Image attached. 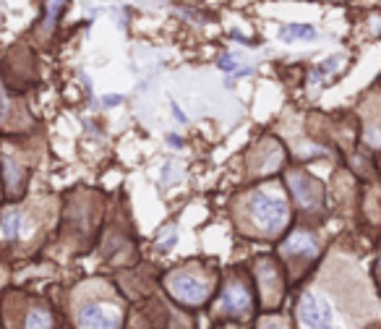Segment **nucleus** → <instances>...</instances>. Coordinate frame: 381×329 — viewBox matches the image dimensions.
Listing matches in <instances>:
<instances>
[{
	"label": "nucleus",
	"instance_id": "f257e3e1",
	"mask_svg": "<svg viewBox=\"0 0 381 329\" xmlns=\"http://www.w3.org/2000/svg\"><path fill=\"white\" fill-rule=\"evenodd\" d=\"M251 212L256 225L264 230V233H280L287 220H290V212H287V204L275 188H261V191L253 193L251 199Z\"/></svg>",
	"mask_w": 381,
	"mask_h": 329
},
{
	"label": "nucleus",
	"instance_id": "f03ea898",
	"mask_svg": "<svg viewBox=\"0 0 381 329\" xmlns=\"http://www.w3.org/2000/svg\"><path fill=\"white\" fill-rule=\"evenodd\" d=\"M167 290L175 301L186 306H201L209 298V282L201 280L199 274L191 272H175L167 277Z\"/></svg>",
	"mask_w": 381,
	"mask_h": 329
},
{
	"label": "nucleus",
	"instance_id": "7ed1b4c3",
	"mask_svg": "<svg viewBox=\"0 0 381 329\" xmlns=\"http://www.w3.org/2000/svg\"><path fill=\"white\" fill-rule=\"evenodd\" d=\"M298 316H300V324L306 329H326V327H334V308L329 306V301L316 293H309V296H303L298 306Z\"/></svg>",
	"mask_w": 381,
	"mask_h": 329
},
{
	"label": "nucleus",
	"instance_id": "20e7f679",
	"mask_svg": "<svg viewBox=\"0 0 381 329\" xmlns=\"http://www.w3.org/2000/svg\"><path fill=\"white\" fill-rule=\"evenodd\" d=\"M79 329H118L121 327V311L102 303H89L79 311Z\"/></svg>",
	"mask_w": 381,
	"mask_h": 329
},
{
	"label": "nucleus",
	"instance_id": "39448f33",
	"mask_svg": "<svg viewBox=\"0 0 381 329\" xmlns=\"http://www.w3.org/2000/svg\"><path fill=\"white\" fill-rule=\"evenodd\" d=\"M287 185H290L292 196L303 209H316L321 204V185L309 178L306 173H290L287 176Z\"/></svg>",
	"mask_w": 381,
	"mask_h": 329
},
{
	"label": "nucleus",
	"instance_id": "423d86ee",
	"mask_svg": "<svg viewBox=\"0 0 381 329\" xmlns=\"http://www.w3.org/2000/svg\"><path fill=\"white\" fill-rule=\"evenodd\" d=\"M219 308L233 311V313H245L251 308V293H248V288H245L243 282L227 285V290L222 293V298H219Z\"/></svg>",
	"mask_w": 381,
	"mask_h": 329
},
{
	"label": "nucleus",
	"instance_id": "0eeeda50",
	"mask_svg": "<svg viewBox=\"0 0 381 329\" xmlns=\"http://www.w3.org/2000/svg\"><path fill=\"white\" fill-rule=\"evenodd\" d=\"M316 238L311 233H303V230L292 233L282 246V254H287V257H316Z\"/></svg>",
	"mask_w": 381,
	"mask_h": 329
},
{
	"label": "nucleus",
	"instance_id": "6e6552de",
	"mask_svg": "<svg viewBox=\"0 0 381 329\" xmlns=\"http://www.w3.org/2000/svg\"><path fill=\"white\" fill-rule=\"evenodd\" d=\"M21 233H24V217L18 215V212H9V215L3 217V222H0V238L13 241Z\"/></svg>",
	"mask_w": 381,
	"mask_h": 329
},
{
	"label": "nucleus",
	"instance_id": "1a4fd4ad",
	"mask_svg": "<svg viewBox=\"0 0 381 329\" xmlns=\"http://www.w3.org/2000/svg\"><path fill=\"white\" fill-rule=\"evenodd\" d=\"M0 165H3V176H6V185H9L11 191H16L18 183L24 180V170H21V165H18L16 160H11L9 154H3V157H0Z\"/></svg>",
	"mask_w": 381,
	"mask_h": 329
},
{
	"label": "nucleus",
	"instance_id": "9d476101",
	"mask_svg": "<svg viewBox=\"0 0 381 329\" xmlns=\"http://www.w3.org/2000/svg\"><path fill=\"white\" fill-rule=\"evenodd\" d=\"M282 37L285 40H314V37H316V29L303 26V24H292V26H285Z\"/></svg>",
	"mask_w": 381,
	"mask_h": 329
},
{
	"label": "nucleus",
	"instance_id": "9b49d317",
	"mask_svg": "<svg viewBox=\"0 0 381 329\" xmlns=\"http://www.w3.org/2000/svg\"><path fill=\"white\" fill-rule=\"evenodd\" d=\"M24 329H53V316L45 311H32L26 316Z\"/></svg>",
	"mask_w": 381,
	"mask_h": 329
},
{
	"label": "nucleus",
	"instance_id": "f8f14e48",
	"mask_svg": "<svg viewBox=\"0 0 381 329\" xmlns=\"http://www.w3.org/2000/svg\"><path fill=\"white\" fill-rule=\"evenodd\" d=\"M65 3H68V0H45V6H48V26L55 24L57 14L65 9Z\"/></svg>",
	"mask_w": 381,
	"mask_h": 329
},
{
	"label": "nucleus",
	"instance_id": "ddd939ff",
	"mask_svg": "<svg viewBox=\"0 0 381 329\" xmlns=\"http://www.w3.org/2000/svg\"><path fill=\"white\" fill-rule=\"evenodd\" d=\"M264 329H285V327L280 324V321H267V324H264Z\"/></svg>",
	"mask_w": 381,
	"mask_h": 329
},
{
	"label": "nucleus",
	"instance_id": "4468645a",
	"mask_svg": "<svg viewBox=\"0 0 381 329\" xmlns=\"http://www.w3.org/2000/svg\"><path fill=\"white\" fill-rule=\"evenodd\" d=\"M152 3H162V0H152Z\"/></svg>",
	"mask_w": 381,
	"mask_h": 329
},
{
	"label": "nucleus",
	"instance_id": "2eb2a0df",
	"mask_svg": "<svg viewBox=\"0 0 381 329\" xmlns=\"http://www.w3.org/2000/svg\"><path fill=\"white\" fill-rule=\"evenodd\" d=\"M326 329H337V327H326Z\"/></svg>",
	"mask_w": 381,
	"mask_h": 329
}]
</instances>
